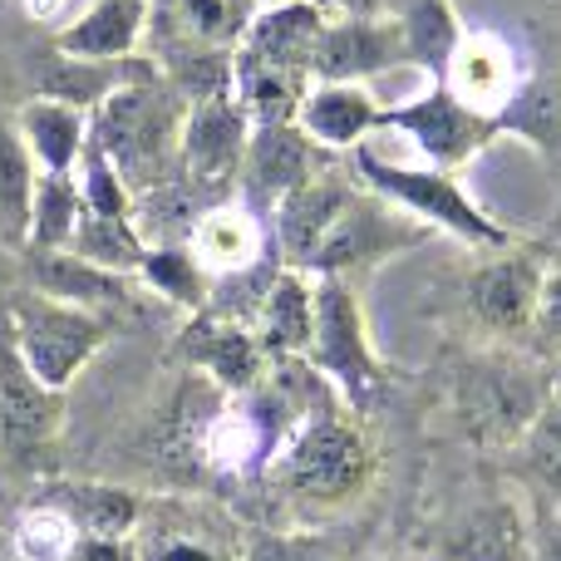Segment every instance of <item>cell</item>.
Masks as SVG:
<instances>
[{"instance_id":"obj_1","label":"cell","mask_w":561,"mask_h":561,"mask_svg":"<svg viewBox=\"0 0 561 561\" xmlns=\"http://www.w3.org/2000/svg\"><path fill=\"white\" fill-rule=\"evenodd\" d=\"M325 10L316 0H286L252 15L242 45L232 49V99L252 124H286L316 84V49L325 35Z\"/></svg>"},{"instance_id":"obj_2","label":"cell","mask_w":561,"mask_h":561,"mask_svg":"<svg viewBox=\"0 0 561 561\" xmlns=\"http://www.w3.org/2000/svg\"><path fill=\"white\" fill-rule=\"evenodd\" d=\"M187 99L163 75L118 89L89 114V144L118 168L128 193H163L183 178L178 138H183Z\"/></svg>"},{"instance_id":"obj_3","label":"cell","mask_w":561,"mask_h":561,"mask_svg":"<svg viewBox=\"0 0 561 561\" xmlns=\"http://www.w3.org/2000/svg\"><path fill=\"white\" fill-rule=\"evenodd\" d=\"M552 389V369L537 355L517 350H483L468 355L454 375L458 428L478 448H523Z\"/></svg>"},{"instance_id":"obj_4","label":"cell","mask_w":561,"mask_h":561,"mask_svg":"<svg viewBox=\"0 0 561 561\" xmlns=\"http://www.w3.org/2000/svg\"><path fill=\"white\" fill-rule=\"evenodd\" d=\"M369 478H375V448H369L365 428L350 414H340L335 404L310 409L306 424L276 454V483L300 503L345 507L365 497Z\"/></svg>"},{"instance_id":"obj_5","label":"cell","mask_w":561,"mask_h":561,"mask_svg":"<svg viewBox=\"0 0 561 561\" xmlns=\"http://www.w3.org/2000/svg\"><path fill=\"white\" fill-rule=\"evenodd\" d=\"M355 178L365 193L394 203L399 213H409L414 222H424L428 232L458 237V242L478 247V252H503L517 247V232L503 227L497 217H488L473 197L463 193L458 173H438V168H409V163H389V158L355 148Z\"/></svg>"},{"instance_id":"obj_6","label":"cell","mask_w":561,"mask_h":561,"mask_svg":"<svg viewBox=\"0 0 561 561\" xmlns=\"http://www.w3.org/2000/svg\"><path fill=\"white\" fill-rule=\"evenodd\" d=\"M114 330H118L114 316L65 306V300H49L30 286L10 290V300H5V340L25 359L30 375L45 389H59V394L84 375L89 359L114 340Z\"/></svg>"},{"instance_id":"obj_7","label":"cell","mask_w":561,"mask_h":561,"mask_svg":"<svg viewBox=\"0 0 561 561\" xmlns=\"http://www.w3.org/2000/svg\"><path fill=\"white\" fill-rule=\"evenodd\" d=\"M306 365L325 379L330 394L345 399L350 414H369L385 399L389 369L379 359L375 340H369L365 306H359L350 280H316V330H310L306 345Z\"/></svg>"},{"instance_id":"obj_8","label":"cell","mask_w":561,"mask_h":561,"mask_svg":"<svg viewBox=\"0 0 561 561\" xmlns=\"http://www.w3.org/2000/svg\"><path fill=\"white\" fill-rule=\"evenodd\" d=\"M428 237H434V232H428L424 222H414V217L399 213V207L385 203V197L355 187V193H350V203L340 207L335 227H330V232L320 237V247L310 252L306 272L350 280L355 272H375V266H385V262H394V256L414 252V247H424Z\"/></svg>"},{"instance_id":"obj_9","label":"cell","mask_w":561,"mask_h":561,"mask_svg":"<svg viewBox=\"0 0 561 561\" xmlns=\"http://www.w3.org/2000/svg\"><path fill=\"white\" fill-rule=\"evenodd\" d=\"M385 128H399L438 173H463L483 148H493L503 138L497 118L468 108L458 94H448V84H428L419 99L385 108Z\"/></svg>"},{"instance_id":"obj_10","label":"cell","mask_w":561,"mask_h":561,"mask_svg":"<svg viewBox=\"0 0 561 561\" xmlns=\"http://www.w3.org/2000/svg\"><path fill=\"white\" fill-rule=\"evenodd\" d=\"M542 276H547L542 247H503V252H488V262H478L463 286L473 325L493 340H527L533 316H537Z\"/></svg>"},{"instance_id":"obj_11","label":"cell","mask_w":561,"mask_h":561,"mask_svg":"<svg viewBox=\"0 0 561 561\" xmlns=\"http://www.w3.org/2000/svg\"><path fill=\"white\" fill-rule=\"evenodd\" d=\"M335 168V153H325L320 144H310L306 134L296 128V118L286 124H252V144H247V163H242V197L256 217L272 222V213L296 193L300 183H310L316 173Z\"/></svg>"},{"instance_id":"obj_12","label":"cell","mask_w":561,"mask_h":561,"mask_svg":"<svg viewBox=\"0 0 561 561\" xmlns=\"http://www.w3.org/2000/svg\"><path fill=\"white\" fill-rule=\"evenodd\" d=\"M247 144H252V114L232 94L197 99L183 114L178 168L193 187H227L242 178Z\"/></svg>"},{"instance_id":"obj_13","label":"cell","mask_w":561,"mask_h":561,"mask_svg":"<svg viewBox=\"0 0 561 561\" xmlns=\"http://www.w3.org/2000/svg\"><path fill=\"white\" fill-rule=\"evenodd\" d=\"M65 428V394L45 389L15 355V345L0 330V448L10 463H35Z\"/></svg>"},{"instance_id":"obj_14","label":"cell","mask_w":561,"mask_h":561,"mask_svg":"<svg viewBox=\"0 0 561 561\" xmlns=\"http://www.w3.org/2000/svg\"><path fill=\"white\" fill-rule=\"evenodd\" d=\"M527 59L517 55V45L503 30H463V45H458L454 65H448V94H458L468 108L497 118L503 104L527 84Z\"/></svg>"},{"instance_id":"obj_15","label":"cell","mask_w":561,"mask_h":561,"mask_svg":"<svg viewBox=\"0 0 561 561\" xmlns=\"http://www.w3.org/2000/svg\"><path fill=\"white\" fill-rule=\"evenodd\" d=\"M399 65H404V45H399V30L389 15L325 20V35L316 49V84H365Z\"/></svg>"},{"instance_id":"obj_16","label":"cell","mask_w":561,"mask_h":561,"mask_svg":"<svg viewBox=\"0 0 561 561\" xmlns=\"http://www.w3.org/2000/svg\"><path fill=\"white\" fill-rule=\"evenodd\" d=\"M187 252L207 266L213 280L256 272V266L276 262V242H272V222L256 217L247 203H227L213 213L197 217V227L187 232Z\"/></svg>"},{"instance_id":"obj_17","label":"cell","mask_w":561,"mask_h":561,"mask_svg":"<svg viewBox=\"0 0 561 561\" xmlns=\"http://www.w3.org/2000/svg\"><path fill=\"white\" fill-rule=\"evenodd\" d=\"M355 178L340 173V168H325V173H316L310 183H300L296 193L286 197V203L272 213V242L276 252L286 256L290 272H306L310 252L320 247V237L335 227L340 207L350 203V193H355Z\"/></svg>"},{"instance_id":"obj_18","label":"cell","mask_w":561,"mask_h":561,"mask_svg":"<svg viewBox=\"0 0 561 561\" xmlns=\"http://www.w3.org/2000/svg\"><path fill=\"white\" fill-rule=\"evenodd\" d=\"M35 503H49L55 513H65V523L79 537H94V542H124L144 523V497L134 488L94 483V478H49Z\"/></svg>"},{"instance_id":"obj_19","label":"cell","mask_w":561,"mask_h":561,"mask_svg":"<svg viewBox=\"0 0 561 561\" xmlns=\"http://www.w3.org/2000/svg\"><path fill=\"white\" fill-rule=\"evenodd\" d=\"M148 20H153V0H94L55 30L49 49L65 59H94V65L134 59L148 39Z\"/></svg>"},{"instance_id":"obj_20","label":"cell","mask_w":561,"mask_h":561,"mask_svg":"<svg viewBox=\"0 0 561 561\" xmlns=\"http://www.w3.org/2000/svg\"><path fill=\"white\" fill-rule=\"evenodd\" d=\"M178 350L193 369H203L213 385H222L227 394H252L262 385L266 355L256 345L252 325H237V320H217V316H197L193 325L178 335Z\"/></svg>"},{"instance_id":"obj_21","label":"cell","mask_w":561,"mask_h":561,"mask_svg":"<svg viewBox=\"0 0 561 561\" xmlns=\"http://www.w3.org/2000/svg\"><path fill=\"white\" fill-rule=\"evenodd\" d=\"M296 128L325 153H355L375 128H385V108L365 84H310L296 108Z\"/></svg>"},{"instance_id":"obj_22","label":"cell","mask_w":561,"mask_h":561,"mask_svg":"<svg viewBox=\"0 0 561 561\" xmlns=\"http://www.w3.org/2000/svg\"><path fill=\"white\" fill-rule=\"evenodd\" d=\"M20 266H25L30 290H39V296H49V300H65V306L99 310V316L138 300L128 276L104 272V266L84 262V256H75V252H20Z\"/></svg>"},{"instance_id":"obj_23","label":"cell","mask_w":561,"mask_h":561,"mask_svg":"<svg viewBox=\"0 0 561 561\" xmlns=\"http://www.w3.org/2000/svg\"><path fill=\"white\" fill-rule=\"evenodd\" d=\"M153 75H158V65L144 55L94 65V59H65L49 49L35 69V99H59V104H69V108L94 114V108L104 104V99H114L118 89L144 84V79H153Z\"/></svg>"},{"instance_id":"obj_24","label":"cell","mask_w":561,"mask_h":561,"mask_svg":"<svg viewBox=\"0 0 561 561\" xmlns=\"http://www.w3.org/2000/svg\"><path fill=\"white\" fill-rule=\"evenodd\" d=\"M310 330H316V280L306 272L280 266L276 280L266 286L262 306L252 316V335L266 359H306Z\"/></svg>"},{"instance_id":"obj_25","label":"cell","mask_w":561,"mask_h":561,"mask_svg":"<svg viewBox=\"0 0 561 561\" xmlns=\"http://www.w3.org/2000/svg\"><path fill=\"white\" fill-rule=\"evenodd\" d=\"M389 20L404 45V65L428 75V84H444L458 45H463V20L454 0H394Z\"/></svg>"},{"instance_id":"obj_26","label":"cell","mask_w":561,"mask_h":561,"mask_svg":"<svg viewBox=\"0 0 561 561\" xmlns=\"http://www.w3.org/2000/svg\"><path fill=\"white\" fill-rule=\"evenodd\" d=\"M15 128L39 173H75L79 158H84V144H89L84 108H69L59 99H30V104H20Z\"/></svg>"},{"instance_id":"obj_27","label":"cell","mask_w":561,"mask_h":561,"mask_svg":"<svg viewBox=\"0 0 561 561\" xmlns=\"http://www.w3.org/2000/svg\"><path fill=\"white\" fill-rule=\"evenodd\" d=\"M497 134L523 138L552 168H561V69H552V75H527V84L497 114Z\"/></svg>"},{"instance_id":"obj_28","label":"cell","mask_w":561,"mask_h":561,"mask_svg":"<svg viewBox=\"0 0 561 561\" xmlns=\"http://www.w3.org/2000/svg\"><path fill=\"white\" fill-rule=\"evenodd\" d=\"M35 158L15 128V114L0 104V247L25 252L30 237V197H35Z\"/></svg>"},{"instance_id":"obj_29","label":"cell","mask_w":561,"mask_h":561,"mask_svg":"<svg viewBox=\"0 0 561 561\" xmlns=\"http://www.w3.org/2000/svg\"><path fill=\"white\" fill-rule=\"evenodd\" d=\"M138 276H144V286L153 290V296L183 306L187 316H203V310L213 306L217 280L207 276V266L197 262L193 252H187V242H158V247L148 242V256H144V266H138Z\"/></svg>"},{"instance_id":"obj_30","label":"cell","mask_w":561,"mask_h":561,"mask_svg":"<svg viewBox=\"0 0 561 561\" xmlns=\"http://www.w3.org/2000/svg\"><path fill=\"white\" fill-rule=\"evenodd\" d=\"M65 252L84 256V262L104 266V272L138 276V266H144V256H148V242L138 237V222H134V217H94V213H79L75 237H69Z\"/></svg>"},{"instance_id":"obj_31","label":"cell","mask_w":561,"mask_h":561,"mask_svg":"<svg viewBox=\"0 0 561 561\" xmlns=\"http://www.w3.org/2000/svg\"><path fill=\"white\" fill-rule=\"evenodd\" d=\"M79 213H84V203H79L75 173H39L35 178V197H30L25 252H65L69 237H75Z\"/></svg>"},{"instance_id":"obj_32","label":"cell","mask_w":561,"mask_h":561,"mask_svg":"<svg viewBox=\"0 0 561 561\" xmlns=\"http://www.w3.org/2000/svg\"><path fill=\"white\" fill-rule=\"evenodd\" d=\"M458 557L463 561H533L527 517L513 503H493L483 513H473L463 537H458Z\"/></svg>"},{"instance_id":"obj_33","label":"cell","mask_w":561,"mask_h":561,"mask_svg":"<svg viewBox=\"0 0 561 561\" xmlns=\"http://www.w3.org/2000/svg\"><path fill=\"white\" fill-rule=\"evenodd\" d=\"M523 454H527V473L552 497H561V365L552 369V389H547V404L537 414L533 434L523 438Z\"/></svg>"},{"instance_id":"obj_34","label":"cell","mask_w":561,"mask_h":561,"mask_svg":"<svg viewBox=\"0 0 561 561\" xmlns=\"http://www.w3.org/2000/svg\"><path fill=\"white\" fill-rule=\"evenodd\" d=\"M75 183H79V203H84V213H94V217H134V193H128V183L118 178V168L108 163L94 144H84V158H79Z\"/></svg>"},{"instance_id":"obj_35","label":"cell","mask_w":561,"mask_h":561,"mask_svg":"<svg viewBox=\"0 0 561 561\" xmlns=\"http://www.w3.org/2000/svg\"><path fill=\"white\" fill-rule=\"evenodd\" d=\"M75 542H79V533L65 523V513H55L49 503H35L20 517V533H15L20 561H69Z\"/></svg>"},{"instance_id":"obj_36","label":"cell","mask_w":561,"mask_h":561,"mask_svg":"<svg viewBox=\"0 0 561 561\" xmlns=\"http://www.w3.org/2000/svg\"><path fill=\"white\" fill-rule=\"evenodd\" d=\"M527 340H537V355H561V262H547L542 290H537V316Z\"/></svg>"},{"instance_id":"obj_37","label":"cell","mask_w":561,"mask_h":561,"mask_svg":"<svg viewBox=\"0 0 561 561\" xmlns=\"http://www.w3.org/2000/svg\"><path fill=\"white\" fill-rule=\"evenodd\" d=\"M247 561H345L340 547L320 542V537H276L262 533L252 547H247Z\"/></svg>"},{"instance_id":"obj_38","label":"cell","mask_w":561,"mask_h":561,"mask_svg":"<svg viewBox=\"0 0 561 561\" xmlns=\"http://www.w3.org/2000/svg\"><path fill=\"white\" fill-rule=\"evenodd\" d=\"M527 542H533V561H561V497H537L533 503Z\"/></svg>"},{"instance_id":"obj_39","label":"cell","mask_w":561,"mask_h":561,"mask_svg":"<svg viewBox=\"0 0 561 561\" xmlns=\"http://www.w3.org/2000/svg\"><path fill=\"white\" fill-rule=\"evenodd\" d=\"M69 561H138V542L124 537V542H94V537H79Z\"/></svg>"},{"instance_id":"obj_40","label":"cell","mask_w":561,"mask_h":561,"mask_svg":"<svg viewBox=\"0 0 561 561\" xmlns=\"http://www.w3.org/2000/svg\"><path fill=\"white\" fill-rule=\"evenodd\" d=\"M316 5L340 20H375V15H389L394 0H316Z\"/></svg>"},{"instance_id":"obj_41","label":"cell","mask_w":561,"mask_h":561,"mask_svg":"<svg viewBox=\"0 0 561 561\" xmlns=\"http://www.w3.org/2000/svg\"><path fill=\"white\" fill-rule=\"evenodd\" d=\"M537 247H557V252H561V183H557L552 207H547V227H542V242H537Z\"/></svg>"},{"instance_id":"obj_42","label":"cell","mask_w":561,"mask_h":561,"mask_svg":"<svg viewBox=\"0 0 561 561\" xmlns=\"http://www.w3.org/2000/svg\"><path fill=\"white\" fill-rule=\"evenodd\" d=\"M252 5H256V10H266V5H286V0H252Z\"/></svg>"}]
</instances>
